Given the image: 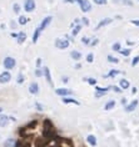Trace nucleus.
Returning <instances> with one entry per match:
<instances>
[{
    "instance_id": "f257e3e1",
    "label": "nucleus",
    "mask_w": 139,
    "mask_h": 147,
    "mask_svg": "<svg viewBox=\"0 0 139 147\" xmlns=\"http://www.w3.org/2000/svg\"><path fill=\"white\" fill-rule=\"evenodd\" d=\"M3 65H4L5 70H9L10 71V70H13L16 66V60L12 56H6L4 59V61H3Z\"/></svg>"
},
{
    "instance_id": "f03ea898",
    "label": "nucleus",
    "mask_w": 139,
    "mask_h": 147,
    "mask_svg": "<svg viewBox=\"0 0 139 147\" xmlns=\"http://www.w3.org/2000/svg\"><path fill=\"white\" fill-rule=\"evenodd\" d=\"M74 1H76L79 4L80 10H82L83 13H88L91 10V3L89 0H74Z\"/></svg>"
},
{
    "instance_id": "7ed1b4c3",
    "label": "nucleus",
    "mask_w": 139,
    "mask_h": 147,
    "mask_svg": "<svg viewBox=\"0 0 139 147\" xmlns=\"http://www.w3.org/2000/svg\"><path fill=\"white\" fill-rule=\"evenodd\" d=\"M54 45L55 47L60 50H64V49H68L69 45H70V41H69L68 39H57L55 42H54Z\"/></svg>"
},
{
    "instance_id": "20e7f679",
    "label": "nucleus",
    "mask_w": 139,
    "mask_h": 147,
    "mask_svg": "<svg viewBox=\"0 0 139 147\" xmlns=\"http://www.w3.org/2000/svg\"><path fill=\"white\" fill-rule=\"evenodd\" d=\"M35 8H36L35 0H24V10H25L27 13L34 11Z\"/></svg>"
},
{
    "instance_id": "39448f33",
    "label": "nucleus",
    "mask_w": 139,
    "mask_h": 147,
    "mask_svg": "<svg viewBox=\"0 0 139 147\" xmlns=\"http://www.w3.org/2000/svg\"><path fill=\"white\" fill-rule=\"evenodd\" d=\"M43 76H45V80H46V82L49 84V86L53 87V86H54V82H53L52 74H50V70H49L48 66H45V67L43 69Z\"/></svg>"
},
{
    "instance_id": "423d86ee",
    "label": "nucleus",
    "mask_w": 139,
    "mask_h": 147,
    "mask_svg": "<svg viewBox=\"0 0 139 147\" xmlns=\"http://www.w3.org/2000/svg\"><path fill=\"white\" fill-rule=\"evenodd\" d=\"M12 80V74L9 72V70H5L0 74V84H8Z\"/></svg>"
},
{
    "instance_id": "0eeeda50",
    "label": "nucleus",
    "mask_w": 139,
    "mask_h": 147,
    "mask_svg": "<svg viewBox=\"0 0 139 147\" xmlns=\"http://www.w3.org/2000/svg\"><path fill=\"white\" fill-rule=\"evenodd\" d=\"M55 94L58 95V96L65 97V96H69V95H72L73 91L69 90V89H64V87H58V89H55Z\"/></svg>"
},
{
    "instance_id": "6e6552de",
    "label": "nucleus",
    "mask_w": 139,
    "mask_h": 147,
    "mask_svg": "<svg viewBox=\"0 0 139 147\" xmlns=\"http://www.w3.org/2000/svg\"><path fill=\"white\" fill-rule=\"evenodd\" d=\"M52 21H53V16H50V15H49V16H45V18H44V19L42 20V24L39 25V28L42 29V30H45V29L50 25V23H52Z\"/></svg>"
},
{
    "instance_id": "1a4fd4ad",
    "label": "nucleus",
    "mask_w": 139,
    "mask_h": 147,
    "mask_svg": "<svg viewBox=\"0 0 139 147\" xmlns=\"http://www.w3.org/2000/svg\"><path fill=\"white\" fill-rule=\"evenodd\" d=\"M39 85L36 82H31L30 85H29V92L31 95H38L39 94Z\"/></svg>"
},
{
    "instance_id": "9d476101",
    "label": "nucleus",
    "mask_w": 139,
    "mask_h": 147,
    "mask_svg": "<svg viewBox=\"0 0 139 147\" xmlns=\"http://www.w3.org/2000/svg\"><path fill=\"white\" fill-rule=\"evenodd\" d=\"M110 23H113V19H112V18H105V19L100 20L99 24L97 25V30H99V29L103 28V26H107V25H109Z\"/></svg>"
},
{
    "instance_id": "9b49d317",
    "label": "nucleus",
    "mask_w": 139,
    "mask_h": 147,
    "mask_svg": "<svg viewBox=\"0 0 139 147\" xmlns=\"http://www.w3.org/2000/svg\"><path fill=\"white\" fill-rule=\"evenodd\" d=\"M9 123V116L4 115V113H0V127H5Z\"/></svg>"
},
{
    "instance_id": "f8f14e48",
    "label": "nucleus",
    "mask_w": 139,
    "mask_h": 147,
    "mask_svg": "<svg viewBox=\"0 0 139 147\" xmlns=\"http://www.w3.org/2000/svg\"><path fill=\"white\" fill-rule=\"evenodd\" d=\"M138 100H133L130 102V105H128L125 106V112H132V111H134L135 109H137V106H138Z\"/></svg>"
},
{
    "instance_id": "ddd939ff",
    "label": "nucleus",
    "mask_w": 139,
    "mask_h": 147,
    "mask_svg": "<svg viewBox=\"0 0 139 147\" xmlns=\"http://www.w3.org/2000/svg\"><path fill=\"white\" fill-rule=\"evenodd\" d=\"M25 40H27V32H24V31L18 32V36H16L18 44H23V42H25Z\"/></svg>"
},
{
    "instance_id": "4468645a",
    "label": "nucleus",
    "mask_w": 139,
    "mask_h": 147,
    "mask_svg": "<svg viewBox=\"0 0 139 147\" xmlns=\"http://www.w3.org/2000/svg\"><path fill=\"white\" fill-rule=\"evenodd\" d=\"M63 102L65 105H70V104H73V105H76V106H80V102H78L76 100H74V98H69V97H63Z\"/></svg>"
},
{
    "instance_id": "2eb2a0df",
    "label": "nucleus",
    "mask_w": 139,
    "mask_h": 147,
    "mask_svg": "<svg viewBox=\"0 0 139 147\" xmlns=\"http://www.w3.org/2000/svg\"><path fill=\"white\" fill-rule=\"evenodd\" d=\"M129 86H130V84H129V81H128L127 79H122L119 81V87L122 90H127V89H129Z\"/></svg>"
},
{
    "instance_id": "dca6fc26",
    "label": "nucleus",
    "mask_w": 139,
    "mask_h": 147,
    "mask_svg": "<svg viewBox=\"0 0 139 147\" xmlns=\"http://www.w3.org/2000/svg\"><path fill=\"white\" fill-rule=\"evenodd\" d=\"M42 29H40V28H36L35 29V31H34V34H33V42H36V41H38V39L40 38V35H42Z\"/></svg>"
},
{
    "instance_id": "f3484780",
    "label": "nucleus",
    "mask_w": 139,
    "mask_h": 147,
    "mask_svg": "<svg viewBox=\"0 0 139 147\" xmlns=\"http://www.w3.org/2000/svg\"><path fill=\"white\" fill-rule=\"evenodd\" d=\"M115 107V101L114 100H109L107 104L104 105V110L105 111H109V110H113Z\"/></svg>"
},
{
    "instance_id": "a211bd4d",
    "label": "nucleus",
    "mask_w": 139,
    "mask_h": 147,
    "mask_svg": "<svg viewBox=\"0 0 139 147\" xmlns=\"http://www.w3.org/2000/svg\"><path fill=\"white\" fill-rule=\"evenodd\" d=\"M87 142L89 143V145H91V146H97V137L94 135H89L87 137Z\"/></svg>"
},
{
    "instance_id": "6ab92c4d",
    "label": "nucleus",
    "mask_w": 139,
    "mask_h": 147,
    "mask_svg": "<svg viewBox=\"0 0 139 147\" xmlns=\"http://www.w3.org/2000/svg\"><path fill=\"white\" fill-rule=\"evenodd\" d=\"M70 57L73 59V60H80V59H82V54L79 53V51H76V50H73L72 53H70Z\"/></svg>"
},
{
    "instance_id": "aec40b11",
    "label": "nucleus",
    "mask_w": 139,
    "mask_h": 147,
    "mask_svg": "<svg viewBox=\"0 0 139 147\" xmlns=\"http://www.w3.org/2000/svg\"><path fill=\"white\" fill-rule=\"evenodd\" d=\"M119 74H120L119 70H110L108 75H105L104 78H115V76H117V75H119Z\"/></svg>"
},
{
    "instance_id": "412c9836",
    "label": "nucleus",
    "mask_w": 139,
    "mask_h": 147,
    "mask_svg": "<svg viewBox=\"0 0 139 147\" xmlns=\"http://www.w3.org/2000/svg\"><path fill=\"white\" fill-rule=\"evenodd\" d=\"M28 21H29V19H28L27 16L20 15V16H19V20H18V23H19V25H27Z\"/></svg>"
},
{
    "instance_id": "4be33fe9",
    "label": "nucleus",
    "mask_w": 139,
    "mask_h": 147,
    "mask_svg": "<svg viewBox=\"0 0 139 147\" xmlns=\"http://www.w3.org/2000/svg\"><path fill=\"white\" fill-rule=\"evenodd\" d=\"M80 30H82V25H80V24H76V26H75L74 29H73V32H72L73 38H74V36H76V35H78V32H79Z\"/></svg>"
},
{
    "instance_id": "5701e85b",
    "label": "nucleus",
    "mask_w": 139,
    "mask_h": 147,
    "mask_svg": "<svg viewBox=\"0 0 139 147\" xmlns=\"http://www.w3.org/2000/svg\"><path fill=\"white\" fill-rule=\"evenodd\" d=\"M107 60H108L109 62H112V64H118V62H119V60H118V59H117V57H114V56H112V55H108Z\"/></svg>"
},
{
    "instance_id": "b1692460",
    "label": "nucleus",
    "mask_w": 139,
    "mask_h": 147,
    "mask_svg": "<svg viewBox=\"0 0 139 147\" xmlns=\"http://www.w3.org/2000/svg\"><path fill=\"white\" fill-rule=\"evenodd\" d=\"M24 80H25L24 75H23V74H19V75H18V78H16V82L19 84V85H21V84L24 82Z\"/></svg>"
},
{
    "instance_id": "393cba45",
    "label": "nucleus",
    "mask_w": 139,
    "mask_h": 147,
    "mask_svg": "<svg viewBox=\"0 0 139 147\" xmlns=\"http://www.w3.org/2000/svg\"><path fill=\"white\" fill-rule=\"evenodd\" d=\"M119 53L120 54H122L123 55V56H129V55H130V49H120L119 50Z\"/></svg>"
},
{
    "instance_id": "a878e982",
    "label": "nucleus",
    "mask_w": 139,
    "mask_h": 147,
    "mask_svg": "<svg viewBox=\"0 0 139 147\" xmlns=\"http://www.w3.org/2000/svg\"><path fill=\"white\" fill-rule=\"evenodd\" d=\"M85 80V81H88V84H89V85H97V79H93V78H89V79H84Z\"/></svg>"
},
{
    "instance_id": "bb28decb",
    "label": "nucleus",
    "mask_w": 139,
    "mask_h": 147,
    "mask_svg": "<svg viewBox=\"0 0 139 147\" xmlns=\"http://www.w3.org/2000/svg\"><path fill=\"white\" fill-rule=\"evenodd\" d=\"M35 76L36 78H43V70L40 67H36L35 70Z\"/></svg>"
},
{
    "instance_id": "cd10ccee",
    "label": "nucleus",
    "mask_w": 139,
    "mask_h": 147,
    "mask_svg": "<svg viewBox=\"0 0 139 147\" xmlns=\"http://www.w3.org/2000/svg\"><path fill=\"white\" fill-rule=\"evenodd\" d=\"M13 10H14V13L15 14H19L20 13V5L18 4V3H15V4L13 5Z\"/></svg>"
},
{
    "instance_id": "c85d7f7f",
    "label": "nucleus",
    "mask_w": 139,
    "mask_h": 147,
    "mask_svg": "<svg viewBox=\"0 0 139 147\" xmlns=\"http://www.w3.org/2000/svg\"><path fill=\"white\" fill-rule=\"evenodd\" d=\"M94 61V55L93 54H88L87 55V62H89V64H91V62H93Z\"/></svg>"
},
{
    "instance_id": "c756f323",
    "label": "nucleus",
    "mask_w": 139,
    "mask_h": 147,
    "mask_svg": "<svg viewBox=\"0 0 139 147\" xmlns=\"http://www.w3.org/2000/svg\"><path fill=\"white\" fill-rule=\"evenodd\" d=\"M108 90H110V87H99V86L95 87V91H100V92H107Z\"/></svg>"
},
{
    "instance_id": "7c9ffc66",
    "label": "nucleus",
    "mask_w": 139,
    "mask_h": 147,
    "mask_svg": "<svg viewBox=\"0 0 139 147\" xmlns=\"http://www.w3.org/2000/svg\"><path fill=\"white\" fill-rule=\"evenodd\" d=\"M122 49V45H120V42H115L114 45H113V51H119Z\"/></svg>"
},
{
    "instance_id": "2f4dec72",
    "label": "nucleus",
    "mask_w": 139,
    "mask_h": 147,
    "mask_svg": "<svg viewBox=\"0 0 139 147\" xmlns=\"http://www.w3.org/2000/svg\"><path fill=\"white\" fill-rule=\"evenodd\" d=\"M108 0H94V3H95L97 5H105L107 4Z\"/></svg>"
},
{
    "instance_id": "473e14b6",
    "label": "nucleus",
    "mask_w": 139,
    "mask_h": 147,
    "mask_svg": "<svg viewBox=\"0 0 139 147\" xmlns=\"http://www.w3.org/2000/svg\"><path fill=\"white\" fill-rule=\"evenodd\" d=\"M80 21H82V23H83L84 25H85V26H89V24H90V23H89V19H88V18H85V16H84Z\"/></svg>"
},
{
    "instance_id": "72a5a7b5",
    "label": "nucleus",
    "mask_w": 139,
    "mask_h": 147,
    "mask_svg": "<svg viewBox=\"0 0 139 147\" xmlns=\"http://www.w3.org/2000/svg\"><path fill=\"white\" fill-rule=\"evenodd\" d=\"M138 62H139V56H135L134 59H133V61H132V66H137L138 65Z\"/></svg>"
},
{
    "instance_id": "f704fd0d",
    "label": "nucleus",
    "mask_w": 139,
    "mask_h": 147,
    "mask_svg": "<svg viewBox=\"0 0 139 147\" xmlns=\"http://www.w3.org/2000/svg\"><path fill=\"white\" fill-rule=\"evenodd\" d=\"M110 89H113V91H115V92H117V94H120V92H122V91H123V90H122V89H120V87H119V86H112V87H110Z\"/></svg>"
},
{
    "instance_id": "c9c22d12",
    "label": "nucleus",
    "mask_w": 139,
    "mask_h": 147,
    "mask_svg": "<svg viewBox=\"0 0 139 147\" xmlns=\"http://www.w3.org/2000/svg\"><path fill=\"white\" fill-rule=\"evenodd\" d=\"M122 3L124 5H128V6H133V1L132 0H122Z\"/></svg>"
},
{
    "instance_id": "e433bc0d",
    "label": "nucleus",
    "mask_w": 139,
    "mask_h": 147,
    "mask_svg": "<svg viewBox=\"0 0 139 147\" xmlns=\"http://www.w3.org/2000/svg\"><path fill=\"white\" fill-rule=\"evenodd\" d=\"M42 62H43V60H42V59H40V57L36 59V61H35L36 67H42Z\"/></svg>"
},
{
    "instance_id": "4c0bfd02",
    "label": "nucleus",
    "mask_w": 139,
    "mask_h": 147,
    "mask_svg": "<svg viewBox=\"0 0 139 147\" xmlns=\"http://www.w3.org/2000/svg\"><path fill=\"white\" fill-rule=\"evenodd\" d=\"M89 41L90 40H89V38H87V36H84V38L82 39V42H84L85 45H89Z\"/></svg>"
},
{
    "instance_id": "58836bf2",
    "label": "nucleus",
    "mask_w": 139,
    "mask_h": 147,
    "mask_svg": "<svg viewBox=\"0 0 139 147\" xmlns=\"http://www.w3.org/2000/svg\"><path fill=\"white\" fill-rule=\"evenodd\" d=\"M105 94H107V92H100V91H97V92H95V97L99 98V97H102V96H104Z\"/></svg>"
},
{
    "instance_id": "ea45409f",
    "label": "nucleus",
    "mask_w": 139,
    "mask_h": 147,
    "mask_svg": "<svg viewBox=\"0 0 139 147\" xmlns=\"http://www.w3.org/2000/svg\"><path fill=\"white\" fill-rule=\"evenodd\" d=\"M35 107H36V110L38 111H43V106L39 104V102H35Z\"/></svg>"
},
{
    "instance_id": "a19ab883",
    "label": "nucleus",
    "mask_w": 139,
    "mask_h": 147,
    "mask_svg": "<svg viewBox=\"0 0 139 147\" xmlns=\"http://www.w3.org/2000/svg\"><path fill=\"white\" fill-rule=\"evenodd\" d=\"M98 42H99V40H98V39H94V40H93V41H91V42L89 44V45H90V46H95V45H97V44H98Z\"/></svg>"
},
{
    "instance_id": "79ce46f5",
    "label": "nucleus",
    "mask_w": 139,
    "mask_h": 147,
    "mask_svg": "<svg viewBox=\"0 0 139 147\" xmlns=\"http://www.w3.org/2000/svg\"><path fill=\"white\" fill-rule=\"evenodd\" d=\"M130 23L133 25H135V26H139V20H132Z\"/></svg>"
},
{
    "instance_id": "37998d69",
    "label": "nucleus",
    "mask_w": 139,
    "mask_h": 147,
    "mask_svg": "<svg viewBox=\"0 0 139 147\" xmlns=\"http://www.w3.org/2000/svg\"><path fill=\"white\" fill-rule=\"evenodd\" d=\"M122 105H124V106L127 105V98H125V97H123V98H122Z\"/></svg>"
},
{
    "instance_id": "c03bdc74",
    "label": "nucleus",
    "mask_w": 139,
    "mask_h": 147,
    "mask_svg": "<svg viewBox=\"0 0 139 147\" xmlns=\"http://www.w3.org/2000/svg\"><path fill=\"white\" fill-rule=\"evenodd\" d=\"M64 3H67V4H73L74 0H64Z\"/></svg>"
},
{
    "instance_id": "a18cd8bd",
    "label": "nucleus",
    "mask_w": 139,
    "mask_h": 147,
    "mask_svg": "<svg viewBox=\"0 0 139 147\" xmlns=\"http://www.w3.org/2000/svg\"><path fill=\"white\" fill-rule=\"evenodd\" d=\"M63 81H64V84H67L69 81V79L67 78V76H63Z\"/></svg>"
},
{
    "instance_id": "49530a36",
    "label": "nucleus",
    "mask_w": 139,
    "mask_h": 147,
    "mask_svg": "<svg viewBox=\"0 0 139 147\" xmlns=\"http://www.w3.org/2000/svg\"><path fill=\"white\" fill-rule=\"evenodd\" d=\"M10 26H12L13 29H14V28H16V24H15V21H12V24H10Z\"/></svg>"
},
{
    "instance_id": "de8ad7c7",
    "label": "nucleus",
    "mask_w": 139,
    "mask_h": 147,
    "mask_svg": "<svg viewBox=\"0 0 139 147\" xmlns=\"http://www.w3.org/2000/svg\"><path fill=\"white\" fill-rule=\"evenodd\" d=\"M132 94H137V87H133V89H132Z\"/></svg>"
},
{
    "instance_id": "09e8293b",
    "label": "nucleus",
    "mask_w": 139,
    "mask_h": 147,
    "mask_svg": "<svg viewBox=\"0 0 139 147\" xmlns=\"http://www.w3.org/2000/svg\"><path fill=\"white\" fill-rule=\"evenodd\" d=\"M127 44H128V45H129V46L134 45V42H133V41H129V40H128V41H127Z\"/></svg>"
},
{
    "instance_id": "8fccbe9b",
    "label": "nucleus",
    "mask_w": 139,
    "mask_h": 147,
    "mask_svg": "<svg viewBox=\"0 0 139 147\" xmlns=\"http://www.w3.org/2000/svg\"><path fill=\"white\" fill-rule=\"evenodd\" d=\"M10 36H12V38H16L18 34H16V32H12V35H10Z\"/></svg>"
},
{
    "instance_id": "3c124183",
    "label": "nucleus",
    "mask_w": 139,
    "mask_h": 147,
    "mask_svg": "<svg viewBox=\"0 0 139 147\" xmlns=\"http://www.w3.org/2000/svg\"><path fill=\"white\" fill-rule=\"evenodd\" d=\"M80 66H82L80 64H76V65H75V69H80Z\"/></svg>"
},
{
    "instance_id": "603ef678",
    "label": "nucleus",
    "mask_w": 139,
    "mask_h": 147,
    "mask_svg": "<svg viewBox=\"0 0 139 147\" xmlns=\"http://www.w3.org/2000/svg\"><path fill=\"white\" fill-rule=\"evenodd\" d=\"M79 21H80L79 19H75V20H74V23H75V24H79Z\"/></svg>"
},
{
    "instance_id": "864d4df0",
    "label": "nucleus",
    "mask_w": 139,
    "mask_h": 147,
    "mask_svg": "<svg viewBox=\"0 0 139 147\" xmlns=\"http://www.w3.org/2000/svg\"><path fill=\"white\" fill-rule=\"evenodd\" d=\"M3 112V107H0V113H1Z\"/></svg>"
}]
</instances>
